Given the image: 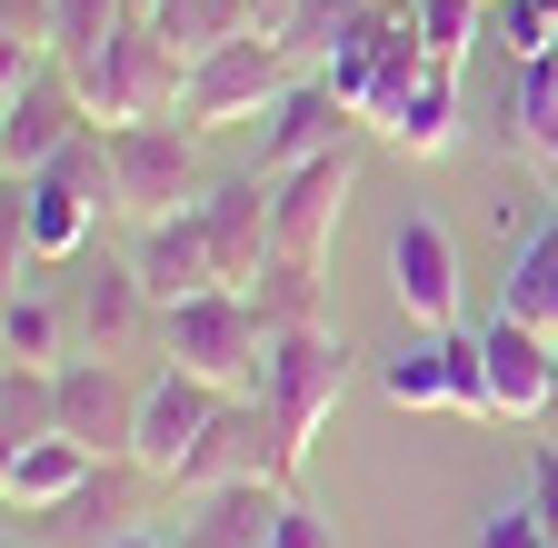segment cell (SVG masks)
Masks as SVG:
<instances>
[{
    "mask_svg": "<svg viewBox=\"0 0 558 548\" xmlns=\"http://www.w3.org/2000/svg\"><path fill=\"white\" fill-rule=\"evenodd\" d=\"M130 269L150 280V300H160V309H170V300H199V290H230V280H220V249H209L199 199H190V210H170V220H140Z\"/></svg>",
    "mask_w": 558,
    "mask_h": 548,
    "instance_id": "2e32d148",
    "label": "cell"
},
{
    "mask_svg": "<svg viewBox=\"0 0 558 548\" xmlns=\"http://www.w3.org/2000/svg\"><path fill=\"white\" fill-rule=\"evenodd\" d=\"M269 548H339V528H329V509L290 499V509H279V538H269Z\"/></svg>",
    "mask_w": 558,
    "mask_h": 548,
    "instance_id": "f546056e",
    "label": "cell"
},
{
    "mask_svg": "<svg viewBox=\"0 0 558 548\" xmlns=\"http://www.w3.org/2000/svg\"><path fill=\"white\" fill-rule=\"evenodd\" d=\"M379 141L409 150V160H449V150H459V71H439V60H429V71L399 90V110L379 120Z\"/></svg>",
    "mask_w": 558,
    "mask_h": 548,
    "instance_id": "ffe728a7",
    "label": "cell"
},
{
    "mask_svg": "<svg viewBox=\"0 0 558 548\" xmlns=\"http://www.w3.org/2000/svg\"><path fill=\"white\" fill-rule=\"evenodd\" d=\"M0 439H11V449L60 439V369H31V360L0 369Z\"/></svg>",
    "mask_w": 558,
    "mask_h": 548,
    "instance_id": "603a6c76",
    "label": "cell"
},
{
    "mask_svg": "<svg viewBox=\"0 0 558 548\" xmlns=\"http://www.w3.org/2000/svg\"><path fill=\"white\" fill-rule=\"evenodd\" d=\"M478 350H488V419H548V399H558V339L529 329V319H509V309H488Z\"/></svg>",
    "mask_w": 558,
    "mask_h": 548,
    "instance_id": "5bb4252c",
    "label": "cell"
},
{
    "mask_svg": "<svg viewBox=\"0 0 558 548\" xmlns=\"http://www.w3.org/2000/svg\"><path fill=\"white\" fill-rule=\"evenodd\" d=\"M81 130H100V120H90L81 81H70L60 60H40L31 81L0 90V160H11V180H21V170H40V160H60Z\"/></svg>",
    "mask_w": 558,
    "mask_h": 548,
    "instance_id": "8fae6325",
    "label": "cell"
},
{
    "mask_svg": "<svg viewBox=\"0 0 558 548\" xmlns=\"http://www.w3.org/2000/svg\"><path fill=\"white\" fill-rule=\"evenodd\" d=\"M290 81H300L290 40H279V31H250V40H230V50L190 60V81H180V120H190V130H240V120H269Z\"/></svg>",
    "mask_w": 558,
    "mask_h": 548,
    "instance_id": "52a82bcc",
    "label": "cell"
},
{
    "mask_svg": "<svg viewBox=\"0 0 558 548\" xmlns=\"http://www.w3.org/2000/svg\"><path fill=\"white\" fill-rule=\"evenodd\" d=\"M389 300L409 309V329H459V240H449V220L409 210L389 230Z\"/></svg>",
    "mask_w": 558,
    "mask_h": 548,
    "instance_id": "4fadbf2b",
    "label": "cell"
},
{
    "mask_svg": "<svg viewBox=\"0 0 558 548\" xmlns=\"http://www.w3.org/2000/svg\"><path fill=\"white\" fill-rule=\"evenodd\" d=\"M319 280H329V269H290V259H269L259 280H250V300H259L269 339H279V329H319Z\"/></svg>",
    "mask_w": 558,
    "mask_h": 548,
    "instance_id": "484cf974",
    "label": "cell"
},
{
    "mask_svg": "<svg viewBox=\"0 0 558 548\" xmlns=\"http://www.w3.org/2000/svg\"><path fill=\"white\" fill-rule=\"evenodd\" d=\"M418 11V40H429L439 71H469V50L488 40V0H409Z\"/></svg>",
    "mask_w": 558,
    "mask_h": 548,
    "instance_id": "d4e9b609",
    "label": "cell"
},
{
    "mask_svg": "<svg viewBox=\"0 0 558 548\" xmlns=\"http://www.w3.org/2000/svg\"><path fill=\"white\" fill-rule=\"evenodd\" d=\"M379 399L389 409H459V419H488V350H478V329H418L409 350L379 360Z\"/></svg>",
    "mask_w": 558,
    "mask_h": 548,
    "instance_id": "30bf717a",
    "label": "cell"
},
{
    "mask_svg": "<svg viewBox=\"0 0 558 548\" xmlns=\"http://www.w3.org/2000/svg\"><path fill=\"white\" fill-rule=\"evenodd\" d=\"M469 548H558V538H548V519H538L529 499H509V509H488V519L469 528Z\"/></svg>",
    "mask_w": 558,
    "mask_h": 548,
    "instance_id": "f1b7e54d",
    "label": "cell"
},
{
    "mask_svg": "<svg viewBox=\"0 0 558 548\" xmlns=\"http://www.w3.org/2000/svg\"><path fill=\"white\" fill-rule=\"evenodd\" d=\"M529 509L548 519V538H558V449H538L529 459Z\"/></svg>",
    "mask_w": 558,
    "mask_h": 548,
    "instance_id": "4dcf8cb0",
    "label": "cell"
},
{
    "mask_svg": "<svg viewBox=\"0 0 558 548\" xmlns=\"http://www.w3.org/2000/svg\"><path fill=\"white\" fill-rule=\"evenodd\" d=\"M120 210V190H110V150H100V130H81L60 160L21 170L11 199H0V249H11V290H21V269H60V259H81L90 230Z\"/></svg>",
    "mask_w": 558,
    "mask_h": 548,
    "instance_id": "6da1fadb",
    "label": "cell"
},
{
    "mask_svg": "<svg viewBox=\"0 0 558 548\" xmlns=\"http://www.w3.org/2000/svg\"><path fill=\"white\" fill-rule=\"evenodd\" d=\"M369 11L379 0H290V11H279V40H290V60H329Z\"/></svg>",
    "mask_w": 558,
    "mask_h": 548,
    "instance_id": "cb8c5ba5",
    "label": "cell"
},
{
    "mask_svg": "<svg viewBox=\"0 0 558 548\" xmlns=\"http://www.w3.org/2000/svg\"><path fill=\"white\" fill-rule=\"evenodd\" d=\"M349 379H360V360H349V339L319 319V329H279V339H269V360H259V389H250V399L269 409L279 449H290V459H310V439L339 419Z\"/></svg>",
    "mask_w": 558,
    "mask_h": 548,
    "instance_id": "7a4b0ae2",
    "label": "cell"
},
{
    "mask_svg": "<svg viewBox=\"0 0 558 548\" xmlns=\"http://www.w3.org/2000/svg\"><path fill=\"white\" fill-rule=\"evenodd\" d=\"M150 329H160V300H150V280L130 269V249H120V259H100L90 280H81V339H90L100 360H130Z\"/></svg>",
    "mask_w": 558,
    "mask_h": 548,
    "instance_id": "ac0fdd59",
    "label": "cell"
},
{
    "mask_svg": "<svg viewBox=\"0 0 558 548\" xmlns=\"http://www.w3.org/2000/svg\"><path fill=\"white\" fill-rule=\"evenodd\" d=\"M230 409V389H209L199 369H180V360H160L150 379H140V429H130V468L150 478V489H180L190 478V459H199V439H209V419Z\"/></svg>",
    "mask_w": 558,
    "mask_h": 548,
    "instance_id": "ba28073f",
    "label": "cell"
},
{
    "mask_svg": "<svg viewBox=\"0 0 558 548\" xmlns=\"http://www.w3.org/2000/svg\"><path fill=\"white\" fill-rule=\"evenodd\" d=\"M81 100H90V120L110 130V120H180V81H190V60L170 50V31L150 21V11H130L81 71Z\"/></svg>",
    "mask_w": 558,
    "mask_h": 548,
    "instance_id": "3957f363",
    "label": "cell"
},
{
    "mask_svg": "<svg viewBox=\"0 0 558 548\" xmlns=\"http://www.w3.org/2000/svg\"><path fill=\"white\" fill-rule=\"evenodd\" d=\"M130 11H140V0H60V11H50V60H60V71H81Z\"/></svg>",
    "mask_w": 558,
    "mask_h": 548,
    "instance_id": "4316f807",
    "label": "cell"
},
{
    "mask_svg": "<svg viewBox=\"0 0 558 548\" xmlns=\"http://www.w3.org/2000/svg\"><path fill=\"white\" fill-rule=\"evenodd\" d=\"M0 350L31 360V369H60V309L40 290H11V309H0Z\"/></svg>",
    "mask_w": 558,
    "mask_h": 548,
    "instance_id": "83f0119b",
    "label": "cell"
},
{
    "mask_svg": "<svg viewBox=\"0 0 558 548\" xmlns=\"http://www.w3.org/2000/svg\"><path fill=\"white\" fill-rule=\"evenodd\" d=\"M130 429H140V379L100 350L60 360V439H81L100 459H130Z\"/></svg>",
    "mask_w": 558,
    "mask_h": 548,
    "instance_id": "9a60e30c",
    "label": "cell"
},
{
    "mask_svg": "<svg viewBox=\"0 0 558 548\" xmlns=\"http://www.w3.org/2000/svg\"><path fill=\"white\" fill-rule=\"evenodd\" d=\"M150 21L170 31V50H180V60H209V50H230V40L269 31L259 0H150Z\"/></svg>",
    "mask_w": 558,
    "mask_h": 548,
    "instance_id": "44dd1931",
    "label": "cell"
},
{
    "mask_svg": "<svg viewBox=\"0 0 558 548\" xmlns=\"http://www.w3.org/2000/svg\"><path fill=\"white\" fill-rule=\"evenodd\" d=\"M418 71H429V40H418V11H409V0H379L369 21H360V31H349V40L319 60V81H329L349 110H360L369 130L399 110V90H409Z\"/></svg>",
    "mask_w": 558,
    "mask_h": 548,
    "instance_id": "8992f818",
    "label": "cell"
},
{
    "mask_svg": "<svg viewBox=\"0 0 558 548\" xmlns=\"http://www.w3.org/2000/svg\"><path fill=\"white\" fill-rule=\"evenodd\" d=\"M100 548H180V538H160V528H140V519H130V528H120V538H100Z\"/></svg>",
    "mask_w": 558,
    "mask_h": 548,
    "instance_id": "1f68e13d",
    "label": "cell"
},
{
    "mask_svg": "<svg viewBox=\"0 0 558 548\" xmlns=\"http://www.w3.org/2000/svg\"><path fill=\"white\" fill-rule=\"evenodd\" d=\"M100 150H110L120 220H170V210H190V199L209 190V160H199L190 120H110Z\"/></svg>",
    "mask_w": 558,
    "mask_h": 548,
    "instance_id": "5b68a950",
    "label": "cell"
},
{
    "mask_svg": "<svg viewBox=\"0 0 558 548\" xmlns=\"http://www.w3.org/2000/svg\"><path fill=\"white\" fill-rule=\"evenodd\" d=\"M349 141H379V130L360 120V110H349L319 71H300L290 90H279V110L259 120V180H279V170H300V160H329V150H349Z\"/></svg>",
    "mask_w": 558,
    "mask_h": 548,
    "instance_id": "7c38bea8",
    "label": "cell"
},
{
    "mask_svg": "<svg viewBox=\"0 0 558 548\" xmlns=\"http://www.w3.org/2000/svg\"><path fill=\"white\" fill-rule=\"evenodd\" d=\"M499 309L558 339V220H538V230L519 240V259H509V280H499Z\"/></svg>",
    "mask_w": 558,
    "mask_h": 548,
    "instance_id": "7402d4cb",
    "label": "cell"
},
{
    "mask_svg": "<svg viewBox=\"0 0 558 548\" xmlns=\"http://www.w3.org/2000/svg\"><path fill=\"white\" fill-rule=\"evenodd\" d=\"M300 489H279V478H240V489H190L180 509V548H269L279 538V509Z\"/></svg>",
    "mask_w": 558,
    "mask_h": 548,
    "instance_id": "e0dca14e",
    "label": "cell"
},
{
    "mask_svg": "<svg viewBox=\"0 0 558 548\" xmlns=\"http://www.w3.org/2000/svg\"><path fill=\"white\" fill-rule=\"evenodd\" d=\"M160 360L199 369L209 389L250 399L259 389V360H269V319L250 290H199V300H170L160 309Z\"/></svg>",
    "mask_w": 558,
    "mask_h": 548,
    "instance_id": "277c9868",
    "label": "cell"
},
{
    "mask_svg": "<svg viewBox=\"0 0 558 548\" xmlns=\"http://www.w3.org/2000/svg\"><path fill=\"white\" fill-rule=\"evenodd\" d=\"M100 478V449H81V439H40V449H11L0 459V499H11V519H50V509H70Z\"/></svg>",
    "mask_w": 558,
    "mask_h": 548,
    "instance_id": "d6986e66",
    "label": "cell"
},
{
    "mask_svg": "<svg viewBox=\"0 0 558 548\" xmlns=\"http://www.w3.org/2000/svg\"><path fill=\"white\" fill-rule=\"evenodd\" d=\"M360 160H369V141H349L329 160H300V170L269 180V220H279V259H290V269H329L339 220H349V190H360Z\"/></svg>",
    "mask_w": 558,
    "mask_h": 548,
    "instance_id": "9c48e42d",
    "label": "cell"
}]
</instances>
